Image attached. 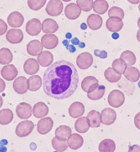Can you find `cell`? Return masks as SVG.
<instances>
[{
	"mask_svg": "<svg viewBox=\"0 0 140 152\" xmlns=\"http://www.w3.org/2000/svg\"><path fill=\"white\" fill-rule=\"evenodd\" d=\"M6 88V83L0 78V93H3Z\"/></svg>",
	"mask_w": 140,
	"mask_h": 152,
	"instance_id": "46",
	"label": "cell"
},
{
	"mask_svg": "<svg viewBox=\"0 0 140 152\" xmlns=\"http://www.w3.org/2000/svg\"><path fill=\"white\" fill-rule=\"evenodd\" d=\"M99 86L98 80L93 76H87L85 77L81 83V88L84 92L87 93H90Z\"/></svg>",
	"mask_w": 140,
	"mask_h": 152,
	"instance_id": "5",
	"label": "cell"
},
{
	"mask_svg": "<svg viewBox=\"0 0 140 152\" xmlns=\"http://www.w3.org/2000/svg\"><path fill=\"white\" fill-rule=\"evenodd\" d=\"M79 80L78 71L72 63L65 60L58 61L43 73V92L54 99H67L76 91Z\"/></svg>",
	"mask_w": 140,
	"mask_h": 152,
	"instance_id": "1",
	"label": "cell"
},
{
	"mask_svg": "<svg viewBox=\"0 0 140 152\" xmlns=\"http://www.w3.org/2000/svg\"><path fill=\"white\" fill-rule=\"evenodd\" d=\"M63 11V4L61 0H50L47 4L46 12L51 17H57Z\"/></svg>",
	"mask_w": 140,
	"mask_h": 152,
	"instance_id": "4",
	"label": "cell"
},
{
	"mask_svg": "<svg viewBox=\"0 0 140 152\" xmlns=\"http://www.w3.org/2000/svg\"><path fill=\"white\" fill-rule=\"evenodd\" d=\"M137 39L139 42H140V28L139 30H138V32H137Z\"/></svg>",
	"mask_w": 140,
	"mask_h": 152,
	"instance_id": "49",
	"label": "cell"
},
{
	"mask_svg": "<svg viewBox=\"0 0 140 152\" xmlns=\"http://www.w3.org/2000/svg\"><path fill=\"white\" fill-rule=\"evenodd\" d=\"M84 144L83 137L77 133H74L69 137L67 139V145L71 150H78L80 149Z\"/></svg>",
	"mask_w": 140,
	"mask_h": 152,
	"instance_id": "24",
	"label": "cell"
},
{
	"mask_svg": "<svg viewBox=\"0 0 140 152\" xmlns=\"http://www.w3.org/2000/svg\"><path fill=\"white\" fill-rule=\"evenodd\" d=\"M105 91H106V88L104 85H99L96 89L93 92L87 94L88 98L93 101H97V100L101 99L105 94Z\"/></svg>",
	"mask_w": 140,
	"mask_h": 152,
	"instance_id": "38",
	"label": "cell"
},
{
	"mask_svg": "<svg viewBox=\"0 0 140 152\" xmlns=\"http://www.w3.org/2000/svg\"><path fill=\"white\" fill-rule=\"evenodd\" d=\"M17 115L21 119H27L31 117L33 113V108L30 104L26 102H21L17 105L16 108Z\"/></svg>",
	"mask_w": 140,
	"mask_h": 152,
	"instance_id": "9",
	"label": "cell"
},
{
	"mask_svg": "<svg viewBox=\"0 0 140 152\" xmlns=\"http://www.w3.org/2000/svg\"><path fill=\"white\" fill-rule=\"evenodd\" d=\"M58 24L53 19L48 18L42 23V31L44 34H54L58 30Z\"/></svg>",
	"mask_w": 140,
	"mask_h": 152,
	"instance_id": "25",
	"label": "cell"
},
{
	"mask_svg": "<svg viewBox=\"0 0 140 152\" xmlns=\"http://www.w3.org/2000/svg\"><path fill=\"white\" fill-rule=\"evenodd\" d=\"M37 61L40 66L43 67H48L54 62V55L49 51H43L38 55Z\"/></svg>",
	"mask_w": 140,
	"mask_h": 152,
	"instance_id": "19",
	"label": "cell"
},
{
	"mask_svg": "<svg viewBox=\"0 0 140 152\" xmlns=\"http://www.w3.org/2000/svg\"><path fill=\"white\" fill-rule=\"evenodd\" d=\"M13 89L18 94H25L28 91V80L26 77L20 76L13 83Z\"/></svg>",
	"mask_w": 140,
	"mask_h": 152,
	"instance_id": "15",
	"label": "cell"
},
{
	"mask_svg": "<svg viewBox=\"0 0 140 152\" xmlns=\"http://www.w3.org/2000/svg\"><path fill=\"white\" fill-rule=\"evenodd\" d=\"M7 140H2V141H0V147H3V146H4L5 145H7Z\"/></svg>",
	"mask_w": 140,
	"mask_h": 152,
	"instance_id": "48",
	"label": "cell"
},
{
	"mask_svg": "<svg viewBox=\"0 0 140 152\" xmlns=\"http://www.w3.org/2000/svg\"><path fill=\"white\" fill-rule=\"evenodd\" d=\"M17 75H18V70L16 68V66L13 65H10V64L5 65V66H4L1 69V75L7 81H12L15 80Z\"/></svg>",
	"mask_w": 140,
	"mask_h": 152,
	"instance_id": "12",
	"label": "cell"
},
{
	"mask_svg": "<svg viewBox=\"0 0 140 152\" xmlns=\"http://www.w3.org/2000/svg\"><path fill=\"white\" fill-rule=\"evenodd\" d=\"M52 145L54 150L57 152H64L68 148L67 140H62L57 137H54L52 140Z\"/></svg>",
	"mask_w": 140,
	"mask_h": 152,
	"instance_id": "36",
	"label": "cell"
},
{
	"mask_svg": "<svg viewBox=\"0 0 140 152\" xmlns=\"http://www.w3.org/2000/svg\"><path fill=\"white\" fill-rule=\"evenodd\" d=\"M124 76L127 80H129L132 83H135L139 80L140 72L136 67L129 66V67H127V69L124 73Z\"/></svg>",
	"mask_w": 140,
	"mask_h": 152,
	"instance_id": "26",
	"label": "cell"
},
{
	"mask_svg": "<svg viewBox=\"0 0 140 152\" xmlns=\"http://www.w3.org/2000/svg\"><path fill=\"white\" fill-rule=\"evenodd\" d=\"M138 26L140 28V17L139 18V20H138Z\"/></svg>",
	"mask_w": 140,
	"mask_h": 152,
	"instance_id": "53",
	"label": "cell"
},
{
	"mask_svg": "<svg viewBox=\"0 0 140 152\" xmlns=\"http://www.w3.org/2000/svg\"><path fill=\"white\" fill-rule=\"evenodd\" d=\"M124 23L122 19L118 17H109L106 22V27L111 32L117 33L123 28Z\"/></svg>",
	"mask_w": 140,
	"mask_h": 152,
	"instance_id": "14",
	"label": "cell"
},
{
	"mask_svg": "<svg viewBox=\"0 0 140 152\" xmlns=\"http://www.w3.org/2000/svg\"><path fill=\"white\" fill-rule=\"evenodd\" d=\"M87 118L89 121L90 128H98L101 124V114L97 110H91L88 113Z\"/></svg>",
	"mask_w": 140,
	"mask_h": 152,
	"instance_id": "28",
	"label": "cell"
},
{
	"mask_svg": "<svg viewBox=\"0 0 140 152\" xmlns=\"http://www.w3.org/2000/svg\"><path fill=\"white\" fill-rule=\"evenodd\" d=\"M139 12H140V4H139Z\"/></svg>",
	"mask_w": 140,
	"mask_h": 152,
	"instance_id": "56",
	"label": "cell"
},
{
	"mask_svg": "<svg viewBox=\"0 0 140 152\" xmlns=\"http://www.w3.org/2000/svg\"><path fill=\"white\" fill-rule=\"evenodd\" d=\"M118 37H119V35H118V34L114 33L113 34H112V38H113V39H118Z\"/></svg>",
	"mask_w": 140,
	"mask_h": 152,
	"instance_id": "51",
	"label": "cell"
},
{
	"mask_svg": "<svg viewBox=\"0 0 140 152\" xmlns=\"http://www.w3.org/2000/svg\"><path fill=\"white\" fill-rule=\"evenodd\" d=\"M62 1H64V2H70L71 0H62Z\"/></svg>",
	"mask_w": 140,
	"mask_h": 152,
	"instance_id": "55",
	"label": "cell"
},
{
	"mask_svg": "<svg viewBox=\"0 0 140 152\" xmlns=\"http://www.w3.org/2000/svg\"><path fill=\"white\" fill-rule=\"evenodd\" d=\"M26 33L31 36H37L42 30V23L39 19L33 18L26 23Z\"/></svg>",
	"mask_w": 140,
	"mask_h": 152,
	"instance_id": "7",
	"label": "cell"
},
{
	"mask_svg": "<svg viewBox=\"0 0 140 152\" xmlns=\"http://www.w3.org/2000/svg\"><path fill=\"white\" fill-rule=\"evenodd\" d=\"M109 4L106 0H95L93 2V9L94 12L99 15L105 14L108 10Z\"/></svg>",
	"mask_w": 140,
	"mask_h": 152,
	"instance_id": "31",
	"label": "cell"
},
{
	"mask_svg": "<svg viewBox=\"0 0 140 152\" xmlns=\"http://www.w3.org/2000/svg\"><path fill=\"white\" fill-rule=\"evenodd\" d=\"M7 31V25L4 20L0 19V36L4 35Z\"/></svg>",
	"mask_w": 140,
	"mask_h": 152,
	"instance_id": "43",
	"label": "cell"
},
{
	"mask_svg": "<svg viewBox=\"0 0 140 152\" xmlns=\"http://www.w3.org/2000/svg\"><path fill=\"white\" fill-rule=\"evenodd\" d=\"M109 17H118L120 19H123L125 17V12L122 8L119 7H112L108 11Z\"/></svg>",
	"mask_w": 140,
	"mask_h": 152,
	"instance_id": "42",
	"label": "cell"
},
{
	"mask_svg": "<svg viewBox=\"0 0 140 152\" xmlns=\"http://www.w3.org/2000/svg\"><path fill=\"white\" fill-rule=\"evenodd\" d=\"M58 38L53 34H46L41 38V43L46 49H54L58 45Z\"/></svg>",
	"mask_w": 140,
	"mask_h": 152,
	"instance_id": "13",
	"label": "cell"
},
{
	"mask_svg": "<svg viewBox=\"0 0 140 152\" xmlns=\"http://www.w3.org/2000/svg\"><path fill=\"white\" fill-rule=\"evenodd\" d=\"M54 127V121L50 117H43L38 122L37 131L42 135H45L50 132Z\"/></svg>",
	"mask_w": 140,
	"mask_h": 152,
	"instance_id": "8",
	"label": "cell"
},
{
	"mask_svg": "<svg viewBox=\"0 0 140 152\" xmlns=\"http://www.w3.org/2000/svg\"><path fill=\"white\" fill-rule=\"evenodd\" d=\"M128 2H130L132 4H140V0H127Z\"/></svg>",
	"mask_w": 140,
	"mask_h": 152,
	"instance_id": "47",
	"label": "cell"
},
{
	"mask_svg": "<svg viewBox=\"0 0 140 152\" xmlns=\"http://www.w3.org/2000/svg\"><path fill=\"white\" fill-rule=\"evenodd\" d=\"M76 4L79 6L81 11L89 12L93 9V0H76Z\"/></svg>",
	"mask_w": 140,
	"mask_h": 152,
	"instance_id": "40",
	"label": "cell"
},
{
	"mask_svg": "<svg viewBox=\"0 0 140 152\" xmlns=\"http://www.w3.org/2000/svg\"><path fill=\"white\" fill-rule=\"evenodd\" d=\"M2 106H3V97L2 96H0V108L2 107Z\"/></svg>",
	"mask_w": 140,
	"mask_h": 152,
	"instance_id": "52",
	"label": "cell"
},
{
	"mask_svg": "<svg viewBox=\"0 0 140 152\" xmlns=\"http://www.w3.org/2000/svg\"><path fill=\"white\" fill-rule=\"evenodd\" d=\"M47 0H28L27 4L31 10L39 11L45 5Z\"/></svg>",
	"mask_w": 140,
	"mask_h": 152,
	"instance_id": "41",
	"label": "cell"
},
{
	"mask_svg": "<svg viewBox=\"0 0 140 152\" xmlns=\"http://www.w3.org/2000/svg\"><path fill=\"white\" fill-rule=\"evenodd\" d=\"M84 106L81 102H76L72 103L69 107V115L71 118L77 119L83 115L84 113Z\"/></svg>",
	"mask_w": 140,
	"mask_h": 152,
	"instance_id": "20",
	"label": "cell"
},
{
	"mask_svg": "<svg viewBox=\"0 0 140 152\" xmlns=\"http://www.w3.org/2000/svg\"><path fill=\"white\" fill-rule=\"evenodd\" d=\"M13 56L10 50L6 48H3L0 49V64L2 65H8L12 61Z\"/></svg>",
	"mask_w": 140,
	"mask_h": 152,
	"instance_id": "35",
	"label": "cell"
},
{
	"mask_svg": "<svg viewBox=\"0 0 140 152\" xmlns=\"http://www.w3.org/2000/svg\"><path fill=\"white\" fill-rule=\"evenodd\" d=\"M70 34H67V39H70Z\"/></svg>",
	"mask_w": 140,
	"mask_h": 152,
	"instance_id": "54",
	"label": "cell"
},
{
	"mask_svg": "<svg viewBox=\"0 0 140 152\" xmlns=\"http://www.w3.org/2000/svg\"><path fill=\"white\" fill-rule=\"evenodd\" d=\"M117 119V112L113 109L105 108L101 113V123L105 125H111Z\"/></svg>",
	"mask_w": 140,
	"mask_h": 152,
	"instance_id": "10",
	"label": "cell"
},
{
	"mask_svg": "<svg viewBox=\"0 0 140 152\" xmlns=\"http://www.w3.org/2000/svg\"><path fill=\"white\" fill-rule=\"evenodd\" d=\"M28 90L31 92H36L42 86V79L39 75H31L28 79Z\"/></svg>",
	"mask_w": 140,
	"mask_h": 152,
	"instance_id": "29",
	"label": "cell"
},
{
	"mask_svg": "<svg viewBox=\"0 0 140 152\" xmlns=\"http://www.w3.org/2000/svg\"><path fill=\"white\" fill-rule=\"evenodd\" d=\"M13 119V113L10 109H3L0 110V124L7 125Z\"/></svg>",
	"mask_w": 140,
	"mask_h": 152,
	"instance_id": "33",
	"label": "cell"
},
{
	"mask_svg": "<svg viewBox=\"0 0 140 152\" xmlns=\"http://www.w3.org/2000/svg\"><path fill=\"white\" fill-rule=\"evenodd\" d=\"M112 68H113L117 73H119L120 75H122L125 73V69H127L126 63L121 58L114 60L112 62Z\"/></svg>",
	"mask_w": 140,
	"mask_h": 152,
	"instance_id": "39",
	"label": "cell"
},
{
	"mask_svg": "<svg viewBox=\"0 0 140 152\" xmlns=\"http://www.w3.org/2000/svg\"><path fill=\"white\" fill-rule=\"evenodd\" d=\"M34 128V124L32 121L30 120H24L22 122L19 123L16 128V134L19 137H25L29 136L33 131Z\"/></svg>",
	"mask_w": 140,
	"mask_h": 152,
	"instance_id": "2",
	"label": "cell"
},
{
	"mask_svg": "<svg viewBox=\"0 0 140 152\" xmlns=\"http://www.w3.org/2000/svg\"><path fill=\"white\" fill-rule=\"evenodd\" d=\"M43 44L39 40H32L27 44V53H29L30 56H38L43 52Z\"/></svg>",
	"mask_w": 140,
	"mask_h": 152,
	"instance_id": "22",
	"label": "cell"
},
{
	"mask_svg": "<svg viewBox=\"0 0 140 152\" xmlns=\"http://www.w3.org/2000/svg\"><path fill=\"white\" fill-rule=\"evenodd\" d=\"M134 125L136 126V128L140 130V112L137 114L134 117Z\"/></svg>",
	"mask_w": 140,
	"mask_h": 152,
	"instance_id": "44",
	"label": "cell"
},
{
	"mask_svg": "<svg viewBox=\"0 0 140 152\" xmlns=\"http://www.w3.org/2000/svg\"><path fill=\"white\" fill-rule=\"evenodd\" d=\"M120 58L126 63L127 66H132L136 62V56L131 51L126 50L120 54Z\"/></svg>",
	"mask_w": 140,
	"mask_h": 152,
	"instance_id": "37",
	"label": "cell"
},
{
	"mask_svg": "<svg viewBox=\"0 0 140 152\" xmlns=\"http://www.w3.org/2000/svg\"><path fill=\"white\" fill-rule=\"evenodd\" d=\"M24 23V17L19 12H13L7 17V24L12 28H19Z\"/></svg>",
	"mask_w": 140,
	"mask_h": 152,
	"instance_id": "17",
	"label": "cell"
},
{
	"mask_svg": "<svg viewBox=\"0 0 140 152\" xmlns=\"http://www.w3.org/2000/svg\"><path fill=\"white\" fill-rule=\"evenodd\" d=\"M93 61V56L89 53H80L76 58V64L78 67L81 69H87L92 66Z\"/></svg>",
	"mask_w": 140,
	"mask_h": 152,
	"instance_id": "6",
	"label": "cell"
},
{
	"mask_svg": "<svg viewBox=\"0 0 140 152\" xmlns=\"http://www.w3.org/2000/svg\"><path fill=\"white\" fill-rule=\"evenodd\" d=\"M90 128L89 121L87 117L81 116L75 123V129L80 133H85Z\"/></svg>",
	"mask_w": 140,
	"mask_h": 152,
	"instance_id": "27",
	"label": "cell"
},
{
	"mask_svg": "<svg viewBox=\"0 0 140 152\" xmlns=\"http://www.w3.org/2000/svg\"><path fill=\"white\" fill-rule=\"evenodd\" d=\"M7 151V148L5 146H3V147H0V152H6Z\"/></svg>",
	"mask_w": 140,
	"mask_h": 152,
	"instance_id": "50",
	"label": "cell"
},
{
	"mask_svg": "<svg viewBox=\"0 0 140 152\" xmlns=\"http://www.w3.org/2000/svg\"><path fill=\"white\" fill-rule=\"evenodd\" d=\"M87 26L92 30H97L103 26V18L97 14H91L87 18Z\"/></svg>",
	"mask_w": 140,
	"mask_h": 152,
	"instance_id": "21",
	"label": "cell"
},
{
	"mask_svg": "<svg viewBox=\"0 0 140 152\" xmlns=\"http://www.w3.org/2000/svg\"><path fill=\"white\" fill-rule=\"evenodd\" d=\"M128 152H140V145H130Z\"/></svg>",
	"mask_w": 140,
	"mask_h": 152,
	"instance_id": "45",
	"label": "cell"
},
{
	"mask_svg": "<svg viewBox=\"0 0 140 152\" xmlns=\"http://www.w3.org/2000/svg\"><path fill=\"white\" fill-rule=\"evenodd\" d=\"M23 69L26 74L29 75H34L40 70V64L37 60L29 58L24 63Z\"/></svg>",
	"mask_w": 140,
	"mask_h": 152,
	"instance_id": "16",
	"label": "cell"
},
{
	"mask_svg": "<svg viewBox=\"0 0 140 152\" xmlns=\"http://www.w3.org/2000/svg\"><path fill=\"white\" fill-rule=\"evenodd\" d=\"M49 111V109L45 103L43 102H37L34 104L33 107V115L35 118L42 119L43 117L48 115Z\"/></svg>",
	"mask_w": 140,
	"mask_h": 152,
	"instance_id": "23",
	"label": "cell"
},
{
	"mask_svg": "<svg viewBox=\"0 0 140 152\" xmlns=\"http://www.w3.org/2000/svg\"><path fill=\"white\" fill-rule=\"evenodd\" d=\"M24 38V34L22 30L20 29H11L7 30L6 34V39L10 43L17 44L22 42Z\"/></svg>",
	"mask_w": 140,
	"mask_h": 152,
	"instance_id": "11",
	"label": "cell"
},
{
	"mask_svg": "<svg viewBox=\"0 0 140 152\" xmlns=\"http://www.w3.org/2000/svg\"><path fill=\"white\" fill-rule=\"evenodd\" d=\"M65 15L70 20H75L80 17L81 9L76 4H70L65 7Z\"/></svg>",
	"mask_w": 140,
	"mask_h": 152,
	"instance_id": "18",
	"label": "cell"
},
{
	"mask_svg": "<svg viewBox=\"0 0 140 152\" xmlns=\"http://www.w3.org/2000/svg\"><path fill=\"white\" fill-rule=\"evenodd\" d=\"M116 150V143L111 139H104L99 143V152H114Z\"/></svg>",
	"mask_w": 140,
	"mask_h": 152,
	"instance_id": "30",
	"label": "cell"
},
{
	"mask_svg": "<svg viewBox=\"0 0 140 152\" xmlns=\"http://www.w3.org/2000/svg\"><path fill=\"white\" fill-rule=\"evenodd\" d=\"M107 101L111 106L114 108H119L125 102V95L120 90H113L109 94Z\"/></svg>",
	"mask_w": 140,
	"mask_h": 152,
	"instance_id": "3",
	"label": "cell"
},
{
	"mask_svg": "<svg viewBox=\"0 0 140 152\" xmlns=\"http://www.w3.org/2000/svg\"><path fill=\"white\" fill-rule=\"evenodd\" d=\"M104 76L109 83H117L121 79V75L117 73L112 67H109L105 70Z\"/></svg>",
	"mask_w": 140,
	"mask_h": 152,
	"instance_id": "32",
	"label": "cell"
},
{
	"mask_svg": "<svg viewBox=\"0 0 140 152\" xmlns=\"http://www.w3.org/2000/svg\"><path fill=\"white\" fill-rule=\"evenodd\" d=\"M70 135H71V129L67 125L59 126L55 131V136L62 140H67Z\"/></svg>",
	"mask_w": 140,
	"mask_h": 152,
	"instance_id": "34",
	"label": "cell"
}]
</instances>
